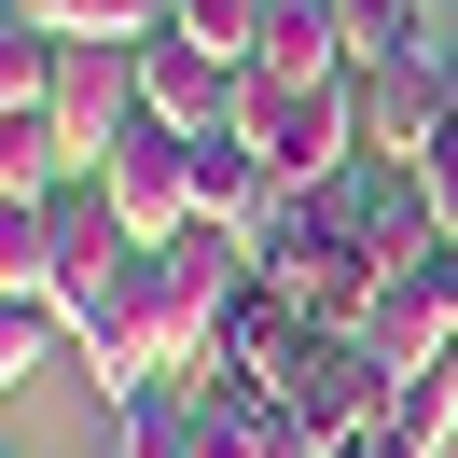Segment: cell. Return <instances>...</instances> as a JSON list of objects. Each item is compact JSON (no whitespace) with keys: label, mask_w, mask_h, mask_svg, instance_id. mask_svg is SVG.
Returning <instances> with one entry per match:
<instances>
[{"label":"cell","mask_w":458,"mask_h":458,"mask_svg":"<svg viewBox=\"0 0 458 458\" xmlns=\"http://www.w3.org/2000/svg\"><path fill=\"white\" fill-rule=\"evenodd\" d=\"M236 153H250L278 195H334L347 153H361V70H334V84H236Z\"/></svg>","instance_id":"cell-1"},{"label":"cell","mask_w":458,"mask_h":458,"mask_svg":"<svg viewBox=\"0 0 458 458\" xmlns=\"http://www.w3.org/2000/svg\"><path fill=\"white\" fill-rule=\"evenodd\" d=\"M264 278L306 306V334H361V319H375L389 264H375V236L347 223V181H334V195H306V223H292V250L264 264Z\"/></svg>","instance_id":"cell-2"},{"label":"cell","mask_w":458,"mask_h":458,"mask_svg":"<svg viewBox=\"0 0 458 458\" xmlns=\"http://www.w3.org/2000/svg\"><path fill=\"white\" fill-rule=\"evenodd\" d=\"M236 292H250V264H236L223 223H195V236H167V250H153V347H167V389H195V375H208Z\"/></svg>","instance_id":"cell-3"},{"label":"cell","mask_w":458,"mask_h":458,"mask_svg":"<svg viewBox=\"0 0 458 458\" xmlns=\"http://www.w3.org/2000/svg\"><path fill=\"white\" fill-rule=\"evenodd\" d=\"M278 403H292V430H306V458H334V445H361V430L389 417V361H375L361 334H306L292 375H278Z\"/></svg>","instance_id":"cell-4"},{"label":"cell","mask_w":458,"mask_h":458,"mask_svg":"<svg viewBox=\"0 0 458 458\" xmlns=\"http://www.w3.org/2000/svg\"><path fill=\"white\" fill-rule=\"evenodd\" d=\"M98 208H112L140 250L195 236V140H167V125H125V140L98 153Z\"/></svg>","instance_id":"cell-5"},{"label":"cell","mask_w":458,"mask_h":458,"mask_svg":"<svg viewBox=\"0 0 458 458\" xmlns=\"http://www.w3.org/2000/svg\"><path fill=\"white\" fill-rule=\"evenodd\" d=\"M125 125H140V56H125V42H70L56 56V140H70V167L98 181V153H112Z\"/></svg>","instance_id":"cell-6"},{"label":"cell","mask_w":458,"mask_h":458,"mask_svg":"<svg viewBox=\"0 0 458 458\" xmlns=\"http://www.w3.org/2000/svg\"><path fill=\"white\" fill-rule=\"evenodd\" d=\"M140 125H167V140H236V70L195 56L181 29L140 42Z\"/></svg>","instance_id":"cell-7"},{"label":"cell","mask_w":458,"mask_h":458,"mask_svg":"<svg viewBox=\"0 0 458 458\" xmlns=\"http://www.w3.org/2000/svg\"><path fill=\"white\" fill-rule=\"evenodd\" d=\"M292 347H306V306H292L278 278H250V292L223 306V347H208V375H195V389H278V375H292Z\"/></svg>","instance_id":"cell-8"},{"label":"cell","mask_w":458,"mask_h":458,"mask_svg":"<svg viewBox=\"0 0 458 458\" xmlns=\"http://www.w3.org/2000/svg\"><path fill=\"white\" fill-rule=\"evenodd\" d=\"M250 70H264V84H334V70H361V42H347V0H264Z\"/></svg>","instance_id":"cell-9"},{"label":"cell","mask_w":458,"mask_h":458,"mask_svg":"<svg viewBox=\"0 0 458 458\" xmlns=\"http://www.w3.org/2000/svg\"><path fill=\"white\" fill-rule=\"evenodd\" d=\"M361 347H375L389 375H430V361H458V306H445L430 278H389L375 319H361Z\"/></svg>","instance_id":"cell-10"},{"label":"cell","mask_w":458,"mask_h":458,"mask_svg":"<svg viewBox=\"0 0 458 458\" xmlns=\"http://www.w3.org/2000/svg\"><path fill=\"white\" fill-rule=\"evenodd\" d=\"M195 458H306V430H292L278 389H195Z\"/></svg>","instance_id":"cell-11"},{"label":"cell","mask_w":458,"mask_h":458,"mask_svg":"<svg viewBox=\"0 0 458 458\" xmlns=\"http://www.w3.org/2000/svg\"><path fill=\"white\" fill-rule=\"evenodd\" d=\"M347 223L375 236V264H389V278H417V264L445 250V223H430V195H417V167H389V181H347Z\"/></svg>","instance_id":"cell-12"},{"label":"cell","mask_w":458,"mask_h":458,"mask_svg":"<svg viewBox=\"0 0 458 458\" xmlns=\"http://www.w3.org/2000/svg\"><path fill=\"white\" fill-rule=\"evenodd\" d=\"M0 292L56 306V195H0Z\"/></svg>","instance_id":"cell-13"},{"label":"cell","mask_w":458,"mask_h":458,"mask_svg":"<svg viewBox=\"0 0 458 458\" xmlns=\"http://www.w3.org/2000/svg\"><path fill=\"white\" fill-rule=\"evenodd\" d=\"M14 14H29L42 42H125V56L167 29V0H14Z\"/></svg>","instance_id":"cell-14"},{"label":"cell","mask_w":458,"mask_h":458,"mask_svg":"<svg viewBox=\"0 0 458 458\" xmlns=\"http://www.w3.org/2000/svg\"><path fill=\"white\" fill-rule=\"evenodd\" d=\"M56 56L70 42H42L14 0H0V125H29V112H56Z\"/></svg>","instance_id":"cell-15"},{"label":"cell","mask_w":458,"mask_h":458,"mask_svg":"<svg viewBox=\"0 0 458 458\" xmlns=\"http://www.w3.org/2000/svg\"><path fill=\"white\" fill-rule=\"evenodd\" d=\"M375 430H403L417 458H445L458 445V361H430V375H389V417Z\"/></svg>","instance_id":"cell-16"},{"label":"cell","mask_w":458,"mask_h":458,"mask_svg":"<svg viewBox=\"0 0 458 458\" xmlns=\"http://www.w3.org/2000/svg\"><path fill=\"white\" fill-rule=\"evenodd\" d=\"M167 29L195 42V56H223L236 84H250V42H264V0H167Z\"/></svg>","instance_id":"cell-17"},{"label":"cell","mask_w":458,"mask_h":458,"mask_svg":"<svg viewBox=\"0 0 458 458\" xmlns=\"http://www.w3.org/2000/svg\"><path fill=\"white\" fill-rule=\"evenodd\" d=\"M195 389H153V403H112V458H195Z\"/></svg>","instance_id":"cell-18"},{"label":"cell","mask_w":458,"mask_h":458,"mask_svg":"<svg viewBox=\"0 0 458 458\" xmlns=\"http://www.w3.org/2000/svg\"><path fill=\"white\" fill-rule=\"evenodd\" d=\"M42 347H56V306H14V292H0V389H29Z\"/></svg>","instance_id":"cell-19"},{"label":"cell","mask_w":458,"mask_h":458,"mask_svg":"<svg viewBox=\"0 0 458 458\" xmlns=\"http://www.w3.org/2000/svg\"><path fill=\"white\" fill-rule=\"evenodd\" d=\"M334 458H417V445H403V430H361V445H334Z\"/></svg>","instance_id":"cell-20"}]
</instances>
